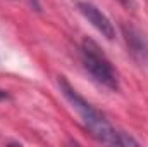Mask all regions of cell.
<instances>
[{"mask_svg":"<svg viewBox=\"0 0 148 147\" xmlns=\"http://www.w3.org/2000/svg\"><path fill=\"white\" fill-rule=\"evenodd\" d=\"M59 88H60L64 99L69 102V106L79 116L84 128L98 142L107 144V146H138V140H134L129 133L115 128L100 111H97L84 97H81L76 92V88L64 76H59Z\"/></svg>","mask_w":148,"mask_h":147,"instance_id":"cell-1","label":"cell"},{"mask_svg":"<svg viewBox=\"0 0 148 147\" xmlns=\"http://www.w3.org/2000/svg\"><path fill=\"white\" fill-rule=\"evenodd\" d=\"M79 55L83 68L93 81L109 90H119V74L97 42H93L91 38H84L79 47Z\"/></svg>","mask_w":148,"mask_h":147,"instance_id":"cell-2","label":"cell"},{"mask_svg":"<svg viewBox=\"0 0 148 147\" xmlns=\"http://www.w3.org/2000/svg\"><path fill=\"white\" fill-rule=\"evenodd\" d=\"M76 9L77 12L107 40H114L115 38V28L112 24V21L91 2H86V0H77L76 2Z\"/></svg>","mask_w":148,"mask_h":147,"instance_id":"cell-3","label":"cell"},{"mask_svg":"<svg viewBox=\"0 0 148 147\" xmlns=\"http://www.w3.org/2000/svg\"><path fill=\"white\" fill-rule=\"evenodd\" d=\"M26 2H28L35 10H40V2H38V0H26Z\"/></svg>","mask_w":148,"mask_h":147,"instance_id":"cell-4","label":"cell"},{"mask_svg":"<svg viewBox=\"0 0 148 147\" xmlns=\"http://www.w3.org/2000/svg\"><path fill=\"white\" fill-rule=\"evenodd\" d=\"M0 99H7V94L3 90H0Z\"/></svg>","mask_w":148,"mask_h":147,"instance_id":"cell-5","label":"cell"},{"mask_svg":"<svg viewBox=\"0 0 148 147\" xmlns=\"http://www.w3.org/2000/svg\"><path fill=\"white\" fill-rule=\"evenodd\" d=\"M121 3H124V5H131V0H119Z\"/></svg>","mask_w":148,"mask_h":147,"instance_id":"cell-6","label":"cell"}]
</instances>
